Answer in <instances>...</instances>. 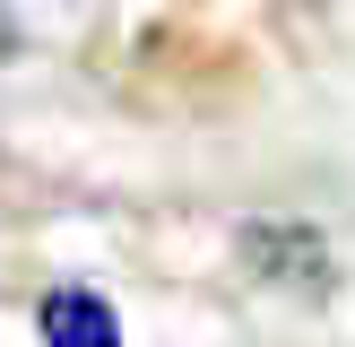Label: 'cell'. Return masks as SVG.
Returning <instances> with one entry per match:
<instances>
[{"label":"cell","instance_id":"1","mask_svg":"<svg viewBox=\"0 0 355 347\" xmlns=\"http://www.w3.org/2000/svg\"><path fill=\"white\" fill-rule=\"evenodd\" d=\"M35 321H44V347H121V321L96 287H52Z\"/></svg>","mask_w":355,"mask_h":347}]
</instances>
